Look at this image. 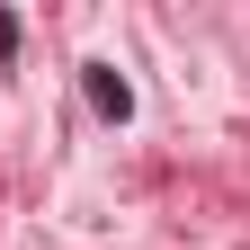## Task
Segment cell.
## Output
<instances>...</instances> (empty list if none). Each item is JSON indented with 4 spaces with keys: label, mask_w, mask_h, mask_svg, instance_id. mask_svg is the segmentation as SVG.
I'll return each instance as SVG.
<instances>
[{
    "label": "cell",
    "mask_w": 250,
    "mask_h": 250,
    "mask_svg": "<svg viewBox=\"0 0 250 250\" xmlns=\"http://www.w3.org/2000/svg\"><path fill=\"white\" fill-rule=\"evenodd\" d=\"M89 107H99V116H116V125H125V116H134V89H125V81L107 72V62H89Z\"/></svg>",
    "instance_id": "cell-1"
},
{
    "label": "cell",
    "mask_w": 250,
    "mask_h": 250,
    "mask_svg": "<svg viewBox=\"0 0 250 250\" xmlns=\"http://www.w3.org/2000/svg\"><path fill=\"white\" fill-rule=\"evenodd\" d=\"M9 54H18V18L0 9V62H9Z\"/></svg>",
    "instance_id": "cell-2"
}]
</instances>
